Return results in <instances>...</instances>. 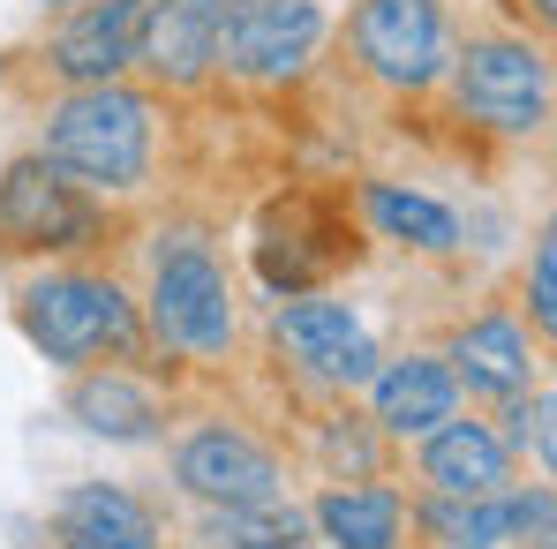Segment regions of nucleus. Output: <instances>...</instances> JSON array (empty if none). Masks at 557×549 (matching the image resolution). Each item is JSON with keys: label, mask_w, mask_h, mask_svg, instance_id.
Masks as SVG:
<instances>
[{"label": "nucleus", "mask_w": 557, "mask_h": 549, "mask_svg": "<svg viewBox=\"0 0 557 549\" xmlns=\"http://www.w3.org/2000/svg\"><path fill=\"white\" fill-rule=\"evenodd\" d=\"M505 422H512V445H520V452H535V466L550 474V459H557V445H550V391L520 399V407H512Z\"/></svg>", "instance_id": "21"}, {"label": "nucleus", "mask_w": 557, "mask_h": 549, "mask_svg": "<svg viewBox=\"0 0 557 549\" xmlns=\"http://www.w3.org/2000/svg\"><path fill=\"white\" fill-rule=\"evenodd\" d=\"M234 0H144L136 15V61L159 84H196L219 53V23Z\"/></svg>", "instance_id": "10"}, {"label": "nucleus", "mask_w": 557, "mask_h": 549, "mask_svg": "<svg viewBox=\"0 0 557 549\" xmlns=\"http://www.w3.org/2000/svg\"><path fill=\"white\" fill-rule=\"evenodd\" d=\"M430 527L445 549H497L512 535L550 542V489H535V497H445L430 512Z\"/></svg>", "instance_id": "12"}, {"label": "nucleus", "mask_w": 557, "mask_h": 549, "mask_svg": "<svg viewBox=\"0 0 557 549\" xmlns=\"http://www.w3.org/2000/svg\"><path fill=\"white\" fill-rule=\"evenodd\" d=\"M23 332L46 362H98V354H128L136 347V309L113 278H38L23 294Z\"/></svg>", "instance_id": "2"}, {"label": "nucleus", "mask_w": 557, "mask_h": 549, "mask_svg": "<svg viewBox=\"0 0 557 549\" xmlns=\"http://www.w3.org/2000/svg\"><path fill=\"white\" fill-rule=\"evenodd\" d=\"M53 8H76V0H53Z\"/></svg>", "instance_id": "24"}, {"label": "nucleus", "mask_w": 557, "mask_h": 549, "mask_svg": "<svg viewBox=\"0 0 557 549\" xmlns=\"http://www.w3.org/2000/svg\"><path fill=\"white\" fill-rule=\"evenodd\" d=\"M355 53L370 61L376 84L422 91L445 68V15H437V0H362Z\"/></svg>", "instance_id": "8"}, {"label": "nucleus", "mask_w": 557, "mask_h": 549, "mask_svg": "<svg viewBox=\"0 0 557 549\" xmlns=\"http://www.w3.org/2000/svg\"><path fill=\"white\" fill-rule=\"evenodd\" d=\"M460 113L497 128V136H528L550 113V61L520 38H482L460 53Z\"/></svg>", "instance_id": "3"}, {"label": "nucleus", "mask_w": 557, "mask_h": 549, "mask_svg": "<svg viewBox=\"0 0 557 549\" xmlns=\"http://www.w3.org/2000/svg\"><path fill=\"white\" fill-rule=\"evenodd\" d=\"M557 316V249L543 241L535 249V324H550Z\"/></svg>", "instance_id": "22"}, {"label": "nucleus", "mask_w": 557, "mask_h": 549, "mask_svg": "<svg viewBox=\"0 0 557 549\" xmlns=\"http://www.w3.org/2000/svg\"><path fill=\"white\" fill-rule=\"evenodd\" d=\"M317 527L332 549H399V497L392 489H332L317 504Z\"/></svg>", "instance_id": "18"}, {"label": "nucleus", "mask_w": 557, "mask_h": 549, "mask_svg": "<svg viewBox=\"0 0 557 549\" xmlns=\"http://www.w3.org/2000/svg\"><path fill=\"white\" fill-rule=\"evenodd\" d=\"M151 332L174 347V354H226L234 339V301H226V278L203 249H166L159 272H151Z\"/></svg>", "instance_id": "5"}, {"label": "nucleus", "mask_w": 557, "mask_h": 549, "mask_svg": "<svg viewBox=\"0 0 557 549\" xmlns=\"http://www.w3.org/2000/svg\"><path fill=\"white\" fill-rule=\"evenodd\" d=\"M370 384H376V429H392V437H430L437 422H453V399H460L453 369L430 362V354L376 369Z\"/></svg>", "instance_id": "13"}, {"label": "nucleus", "mask_w": 557, "mask_h": 549, "mask_svg": "<svg viewBox=\"0 0 557 549\" xmlns=\"http://www.w3.org/2000/svg\"><path fill=\"white\" fill-rule=\"evenodd\" d=\"M91 234H98V211L46 159H15L0 174V241L8 249H84Z\"/></svg>", "instance_id": "7"}, {"label": "nucleus", "mask_w": 557, "mask_h": 549, "mask_svg": "<svg viewBox=\"0 0 557 549\" xmlns=\"http://www.w3.org/2000/svg\"><path fill=\"white\" fill-rule=\"evenodd\" d=\"M317 38H324V8L317 0H234L226 23H219V53L211 61H226L249 84H286V76H301Z\"/></svg>", "instance_id": "4"}, {"label": "nucleus", "mask_w": 557, "mask_h": 549, "mask_svg": "<svg viewBox=\"0 0 557 549\" xmlns=\"http://www.w3.org/2000/svg\"><path fill=\"white\" fill-rule=\"evenodd\" d=\"M53 527H61V542H69V549H151V542H159L151 512H144L128 489H113V482H84V489H69L61 512H53Z\"/></svg>", "instance_id": "14"}, {"label": "nucleus", "mask_w": 557, "mask_h": 549, "mask_svg": "<svg viewBox=\"0 0 557 549\" xmlns=\"http://www.w3.org/2000/svg\"><path fill=\"white\" fill-rule=\"evenodd\" d=\"M535 8H543V15H550V8H557V0H535Z\"/></svg>", "instance_id": "23"}, {"label": "nucleus", "mask_w": 557, "mask_h": 549, "mask_svg": "<svg viewBox=\"0 0 557 549\" xmlns=\"http://www.w3.org/2000/svg\"><path fill=\"white\" fill-rule=\"evenodd\" d=\"M136 8H144V0H136Z\"/></svg>", "instance_id": "25"}, {"label": "nucleus", "mask_w": 557, "mask_h": 549, "mask_svg": "<svg viewBox=\"0 0 557 549\" xmlns=\"http://www.w3.org/2000/svg\"><path fill=\"white\" fill-rule=\"evenodd\" d=\"M46 166L84 188H136L151 166V98L121 84H76L46 113Z\"/></svg>", "instance_id": "1"}, {"label": "nucleus", "mask_w": 557, "mask_h": 549, "mask_svg": "<svg viewBox=\"0 0 557 549\" xmlns=\"http://www.w3.org/2000/svg\"><path fill=\"white\" fill-rule=\"evenodd\" d=\"M422 474L445 497H497L512 459H505V437H490L482 422H437L430 445H422Z\"/></svg>", "instance_id": "15"}, {"label": "nucleus", "mask_w": 557, "mask_h": 549, "mask_svg": "<svg viewBox=\"0 0 557 549\" xmlns=\"http://www.w3.org/2000/svg\"><path fill=\"white\" fill-rule=\"evenodd\" d=\"M174 474H182L188 497H203L219 512H234V504H278V489H286L278 459L257 437H242V429H196L182 445V459H174Z\"/></svg>", "instance_id": "9"}, {"label": "nucleus", "mask_w": 557, "mask_h": 549, "mask_svg": "<svg viewBox=\"0 0 557 549\" xmlns=\"http://www.w3.org/2000/svg\"><path fill=\"white\" fill-rule=\"evenodd\" d=\"M370 219L384 226V234H392V241H407V249H430V257L460 249V219H453L445 203L414 196V188H392V182H376V188H370Z\"/></svg>", "instance_id": "19"}, {"label": "nucleus", "mask_w": 557, "mask_h": 549, "mask_svg": "<svg viewBox=\"0 0 557 549\" xmlns=\"http://www.w3.org/2000/svg\"><path fill=\"white\" fill-rule=\"evenodd\" d=\"M272 339L286 347V362L309 369L317 384H370L376 376V339H370V324H362L347 301L286 294L278 316H272Z\"/></svg>", "instance_id": "6"}, {"label": "nucleus", "mask_w": 557, "mask_h": 549, "mask_svg": "<svg viewBox=\"0 0 557 549\" xmlns=\"http://www.w3.org/2000/svg\"><path fill=\"white\" fill-rule=\"evenodd\" d=\"M453 384H467V391H497V399L528 391V332H520L512 316L467 324L460 339H453Z\"/></svg>", "instance_id": "16"}, {"label": "nucleus", "mask_w": 557, "mask_h": 549, "mask_svg": "<svg viewBox=\"0 0 557 549\" xmlns=\"http://www.w3.org/2000/svg\"><path fill=\"white\" fill-rule=\"evenodd\" d=\"M136 15H144L136 0H91V8H76L61 23V38H53V68L69 84H113L136 61Z\"/></svg>", "instance_id": "11"}, {"label": "nucleus", "mask_w": 557, "mask_h": 549, "mask_svg": "<svg viewBox=\"0 0 557 549\" xmlns=\"http://www.w3.org/2000/svg\"><path fill=\"white\" fill-rule=\"evenodd\" d=\"M211 549H309V527L278 504H234L211 520Z\"/></svg>", "instance_id": "20"}, {"label": "nucleus", "mask_w": 557, "mask_h": 549, "mask_svg": "<svg viewBox=\"0 0 557 549\" xmlns=\"http://www.w3.org/2000/svg\"><path fill=\"white\" fill-rule=\"evenodd\" d=\"M69 414H76L91 437H113V445H144V437L159 429V399H151L136 376H121V369L84 376V384L69 391Z\"/></svg>", "instance_id": "17"}]
</instances>
